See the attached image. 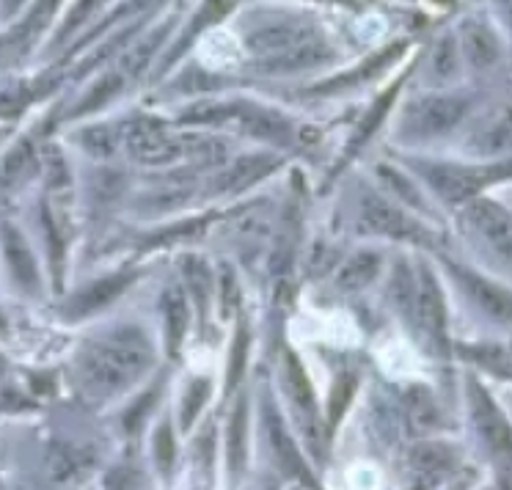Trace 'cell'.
<instances>
[{
  "instance_id": "obj_11",
  "label": "cell",
  "mask_w": 512,
  "mask_h": 490,
  "mask_svg": "<svg viewBox=\"0 0 512 490\" xmlns=\"http://www.w3.org/2000/svg\"><path fill=\"white\" fill-rule=\"evenodd\" d=\"M133 281V273H113V276H105V279L94 281L89 284L86 290H80L69 306L64 309L69 320H80V317H89V314H97L100 309H105L108 303L116 301L124 290H127V284Z\"/></svg>"
},
{
  "instance_id": "obj_34",
  "label": "cell",
  "mask_w": 512,
  "mask_h": 490,
  "mask_svg": "<svg viewBox=\"0 0 512 490\" xmlns=\"http://www.w3.org/2000/svg\"><path fill=\"white\" fill-rule=\"evenodd\" d=\"M353 391H356V380L342 378L336 383V389L331 391V402H328V422L336 424L342 419V413H345L347 402L353 397Z\"/></svg>"
},
{
  "instance_id": "obj_30",
  "label": "cell",
  "mask_w": 512,
  "mask_h": 490,
  "mask_svg": "<svg viewBox=\"0 0 512 490\" xmlns=\"http://www.w3.org/2000/svg\"><path fill=\"white\" fill-rule=\"evenodd\" d=\"M430 67H433L435 78H449V75H455L457 47L452 45V39H444V42H438V45H435L433 58H430Z\"/></svg>"
},
{
  "instance_id": "obj_39",
  "label": "cell",
  "mask_w": 512,
  "mask_h": 490,
  "mask_svg": "<svg viewBox=\"0 0 512 490\" xmlns=\"http://www.w3.org/2000/svg\"><path fill=\"white\" fill-rule=\"evenodd\" d=\"M58 3H61V0H39V3L34 6V12L28 14V23H25V28H28L31 34L39 31V28L53 17V12L58 9Z\"/></svg>"
},
{
  "instance_id": "obj_23",
  "label": "cell",
  "mask_w": 512,
  "mask_h": 490,
  "mask_svg": "<svg viewBox=\"0 0 512 490\" xmlns=\"http://www.w3.org/2000/svg\"><path fill=\"white\" fill-rule=\"evenodd\" d=\"M83 468H86V455L83 452L72 449V446H53V452H50V474H53V479H58V482L75 479Z\"/></svg>"
},
{
  "instance_id": "obj_12",
  "label": "cell",
  "mask_w": 512,
  "mask_h": 490,
  "mask_svg": "<svg viewBox=\"0 0 512 490\" xmlns=\"http://www.w3.org/2000/svg\"><path fill=\"white\" fill-rule=\"evenodd\" d=\"M232 116H237L245 133H251L254 138H262V141H270V144H290V122L276 111H270V108H259V105H251V102H243V105H234Z\"/></svg>"
},
{
  "instance_id": "obj_45",
  "label": "cell",
  "mask_w": 512,
  "mask_h": 490,
  "mask_svg": "<svg viewBox=\"0 0 512 490\" xmlns=\"http://www.w3.org/2000/svg\"><path fill=\"white\" fill-rule=\"evenodd\" d=\"M3 135H6V130H0V141H3Z\"/></svg>"
},
{
  "instance_id": "obj_20",
  "label": "cell",
  "mask_w": 512,
  "mask_h": 490,
  "mask_svg": "<svg viewBox=\"0 0 512 490\" xmlns=\"http://www.w3.org/2000/svg\"><path fill=\"white\" fill-rule=\"evenodd\" d=\"M36 168V146L34 141H20L0 163V188H12L23 182Z\"/></svg>"
},
{
  "instance_id": "obj_9",
  "label": "cell",
  "mask_w": 512,
  "mask_h": 490,
  "mask_svg": "<svg viewBox=\"0 0 512 490\" xmlns=\"http://www.w3.org/2000/svg\"><path fill=\"white\" fill-rule=\"evenodd\" d=\"M466 116V102L455 97H430L408 113V130L416 135L449 133Z\"/></svg>"
},
{
  "instance_id": "obj_36",
  "label": "cell",
  "mask_w": 512,
  "mask_h": 490,
  "mask_svg": "<svg viewBox=\"0 0 512 490\" xmlns=\"http://www.w3.org/2000/svg\"><path fill=\"white\" fill-rule=\"evenodd\" d=\"M45 166H47V182L58 188V185H67L69 182V168L64 163V157L58 149H47L45 155Z\"/></svg>"
},
{
  "instance_id": "obj_3",
  "label": "cell",
  "mask_w": 512,
  "mask_h": 490,
  "mask_svg": "<svg viewBox=\"0 0 512 490\" xmlns=\"http://www.w3.org/2000/svg\"><path fill=\"white\" fill-rule=\"evenodd\" d=\"M471 413H474V424L488 446L490 457L499 466L501 477L512 482V427L477 380H471Z\"/></svg>"
},
{
  "instance_id": "obj_6",
  "label": "cell",
  "mask_w": 512,
  "mask_h": 490,
  "mask_svg": "<svg viewBox=\"0 0 512 490\" xmlns=\"http://www.w3.org/2000/svg\"><path fill=\"white\" fill-rule=\"evenodd\" d=\"M127 149L130 155L144 163V166H168L179 157H188V149H185V135L182 138H174L168 135L157 122H149V119H138L127 127Z\"/></svg>"
},
{
  "instance_id": "obj_19",
  "label": "cell",
  "mask_w": 512,
  "mask_h": 490,
  "mask_svg": "<svg viewBox=\"0 0 512 490\" xmlns=\"http://www.w3.org/2000/svg\"><path fill=\"white\" fill-rule=\"evenodd\" d=\"M380 268V257L378 254H369V251H361L356 257H350L339 270V276H336V287L342 292H353L361 290V287H367L369 281L378 276Z\"/></svg>"
},
{
  "instance_id": "obj_42",
  "label": "cell",
  "mask_w": 512,
  "mask_h": 490,
  "mask_svg": "<svg viewBox=\"0 0 512 490\" xmlns=\"http://www.w3.org/2000/svg\"><path fill=\"white\" fill-rule=\"evenodd\" d=\"M23 3L25 0H3V12L12 17V14L20 12V6H23Z\"/></svg>"
},
{
  "instance_id": "obj_29",
  "label": "cell",
  "mask_w": 512,
  "mask_h": 490,
  "mask_svg": "<svg viewBox=\"0 0 512 490\" xmlns=\"http://www.w3.org/2000/svg\"><path fill=\"white\" fill-rule=\"evenodd\" d=\"M380 177H383V182L389 185V190L397 196V199L408 201V204H413V207H419L422 204V199H419V190L413 188V182L408 177H402L400 171H394V168H380Z\"/></svg>"
},
{
  "instance_id": "obj_10",
  "label": "cell",
  "mask_w": 512,
  "mask_h": 490,
  "mask_svg": "<svg viewBox=\"0 0 512 490\" xmlns=\"http://www.w3.org/2000/svg\"><path fill=\"white\" fill-rule=\"evenodd\" d=\"M265 438H268V449L273 455V463L287 474V477H298V479H309L312 477L306 474V466H303V457L298 452V446L287 433V424L279 416V411L273 408L268 402V413H265Z\"/></svg>"
},
{
  "instance_id": "obj_35",
  "label": "cell",
  "mask_w": 512,
  "mask_h": 490,
  "mask_svg": "<svg viewBox=\"0 0 512 490\" xmlns=\"http://www.w3.org/2000/svg\"><path fill=\"white\" fill-rule=\"evenodd\" d=\"M31 100V94L25 86H14L0 94V116H17Z\"/></svg>"
},
{
  "instance_id": "obj_7",
  "label": "cell",
  "mask_w": 512,
  "mask_h": 490,
  "mask_svg": "<svg viewBox=\"0 0 512 490\" xmlns=\"http://www.w3.org/2000/svg\"><path fill=\"white\" fill-rule=\"evenodd\" d=\"M413 320H416V328H422L424 339L446 353L449 350V342H446V306L444 295H441V287L438 281L427 268H419V276H416V303H413Z\"/></svg>"
},
{
  "instance_id": "obj_4",
  "label": "cell",
  "mask_w": 512,
  "mask_h": 490,
  "mask_svg": "<svg viewBox=\"0 0 512 490\" xmlns=\"http://www.w3.org/2000/svg\"><path fill=\"white\" fill-rule=\"evenodd\" d=\"M463 226L488 248L493 257L512 265V218L490 199H471L463 212Z\"/></svg>"
},
{
  "instance_id": "obj_5",
  "label": "cell",
  "mask_w": 512,
  "mask_h": 490,
  "mask_svg": "<svg viewBox=\"0 0 512 490\" xmlns=\"http://www.w3.org/2000/svg\"><path fill=\"white\" fill-rule=\"evenodd\" d=\"M314 36H320V31H317V25L312 20H303V17H279V20L256 25L254 31L248 34V39H245V47L256 58H262V64H268V61L287 56L290 50L301 47L303 42H309Z\"/></svg>"
},
{
  "instance_id": "obj_24",
  "label": "cell",
  "mask_w": 512,
  "mask_h": 490,
  "mask_svg": "<svg viewBox=\"0 0 512 490\" xmlns=\"http://www.w3.org/2000/svg\"><path fill=\"white\" fill-rule=\"evenodd\" d=\"M226 438H229V471L237 474L245 460V400L237 402Z\"/></svg>"
},
{
  "instance_id": "obj_28",
  "label": "cell",
  "mask_w": 512,
  "mask_h": 490,
  "mask_svg": "<svg viewBox=\"0 0 512 490\" xmlns=\"http://www.w3.org/2000/svg\"><path fill=\"white\" fill-rule=\"evenodd\" d=\"M234 111V105H215V102H204V105H193L188 113H182V124H215L229 119Z\"/></svg>"
},
{
  "instance_id": "obj_38",
  "label": "cell",
  "mask_w": 512,
  "mask_h": 490,
  "mask_svg": "<svg viewBox=\"0 0 512 490\" xmlns=\"http://www.w3.org/2000/svg\"><path fill=\"white\" fill-rule=\"evenodd\" d=\"M237 298H240V292H237V279H234L232 270L223 268V273H221V306H223V312L232 314L234 306H237Z\"/></svg>"
},
{
  "instance_id": "obj_16",
  "label": "cell",
  "mask_w": 512,
  "mask_h": 490,
  "mask_svg": "<svg viewBox=\"0 0 512 490\" xmlns=\"http://www.w3.org/2000/svg\"><path fill=\"white\" fill-rule=\"evenodd\" d=\"M188 298L179 287H168L163 295V320H166V347L171 356H177L182 336L188 331Z\"/></svg>"
},
{
  "instance_id": "obj_14",
  "label": "cell",
  "mask_w": 512,
  "mask_h": 490,
  "mask_svg": "<svg viewBox=\"0 0 512 490\" xmlns=\"http://www.w3.org/2000/svg\"><path fill=\"white\" fill-rule=\"evenodd\" d=\"M3 251H6V262H9L17 284L23 290L34 292L39 287V268H36V259L25 243V237L14 226H3Z\"/></svg>"
},
{
  "instance_id": "obj_41",
  "label": "cell",
  "mask_w": 512,
  "mask_h": 490,
  "mask_svg": "<svg viewBox=\"0 0 512 490\" xmlns=\"http://www.w3.org/2000/svg\"><path fill=\"white\" fill-rule=\"evenodd\" d=\"M157 400V394L155 391H149V394H144V400L138 402L135 408H130V413H127V427H138L141 424V419H144V413L146 408L152 405V402Z\"/></svg>"
},
{
  "instance_id": "obj_37",
  "label": "cell",
  "mask_w": 512,
  "mask_h": 490,
  "mask_svg": "<svg viewBox=\"0 0 512 490\" xmlns=\"http://www.w3.org/2000/svg\"><path fill=\"white\" fill-rule=\"evenodd\" d=\"M245 350H248V334H245V328H240V334L234 339L232 345V364H229V389H232L234 383L240 380L245 369Z\"/></svg>"
},
{
  "instance_id": "obj_13",
  "label": "cell",
  "mask_w": 512,
  "mask_h": 490,
  "mask_svg": "<svg viewBox=\"0 0 512 490\" xmlns=\"http://www.w3.org/2000/svg\"><path fill=\"white\" fill-rule=\"evenodd\" d=\"M455 276L463 281V287L468 290V295L474 298L479 309L485 314H490L493 320H501V323H507L512 320V295L510 292H504L496 284H490L488 279H482L477 273H471V270H457Z\"/></svg>"
},
{
  "instance_id": "obj_22",
  "label": "cell",
  "mask_w": 512,
  "mask_h": 490,
  "mask_svg": "<svg viewBox=\"0 0 512 490\" xmlns=\"http://www.w3.org/2000/svg\"><path fill=\"white\" fill-rule=\"evenodd\" d=\"M182 276H185V284H188L193 301L199 303V309H207L212 292V276L204 259L199 257H185L182 259Z\"/></svg>"
},
{
  "instance_id": "obj_15",
  "label": "cell",
  "mask_w": 512,
  "mask_h": 490,
  "mask_svg": "<svg viewBox=\"0 0 512 490\" xmlns=\"http://www.w3.org/2000/svg\"><path fill=\"white\" fill-rule=\"evenodd\" d=\"M452 463H455V457L444 444H419L411 452L413 479L422 488H433L438 479H444Z\"/></svg>"
},
{
  "instance_id": "obj_1",
  "label": "cell",
  "mask_w": 512,
  "mask_h": 490,
  "mask_svg": "<svg viewBox=\"0 0 512 490\" xmlns=\"http://www.w3.org/2000/svg\"><path fill=\"white\" fill-rule=\"evenodd\" d=\"M152 364V347L138 328H119L86 347L80 356L78 380L91 397H113L127 389Z\"/></svg>"
},
{
  "instance_id": "obj_32",
  "label": "cell",
  "mask_w": 512,
  "mask_h": 490,
  "mask_svg": "<svg viewBox=\"0 0 512 490\" xmlns=\"http://www.w3.org/2000/svg\"><path fill=\"white\" fill-rule=\"evenodd\" d=\"M174 457H177V444H174V435H171V424H163L155 433V460L160 471H171L174 466Z\"/></svg>"
},
{
  "instance_id": "obj_26",
  "label": "cell",
  "mask_w": 512,
  "mask_h": 490,
  "mask_svg": "<svg viewBox=\"0 0 512 490\" xmlns=\"http://www.w3.org/2000/svg\"><path fill=\"white\" fill-rule=\"evenodd\" d=\"M394 97H397V86L386 91V94H383V97H380V100H378V105H375V108H372V111L367 113V119L361 122L356 138H353V144H350V152H356L358 146L364 144L369 135L378 130V124L383 122V116H386V111H389V108H391V102H394Z\"/></svg>"
},
{
  "instance_id": "obj_17",
  "label": "cell",
  "mask_w": 512,
  "mask_h": 490,
  "mask_svg": "<svg viewBox=\"0 0 512 490\" xmlns=\"http://www.w3.org/2000/svg\"><path fill=\"white\" fill-rule=\"evenodd\" d=\"M276 168V157L273 155H248L243 160H237L226 174L218 182V190L223 193H234V190L248 188L251 182H256L259 177H265L268 171Z\"/></svg>"
},
{
  "instance_id": "obj_18",
  "label": "cell",
  "mask_w": 512,
  "mask_h": 490,
  "mask_svg": "<svg viewBox=\"0 0 512 490\" xmlns=\"http://www.w3.org/2000/svg\"><path fill=\"white\" fill-rule=\"evenodd\" d=\"M460 39H463V50L474 67H490L499 56V45L485 25L466 23L460 31Z\"/></svg>"
},
{
  "instance_id": "obj_2",
  "label": "cell",
  "mask_w": 512,
  "mask_h": 490,
  "mask_svg": "<svg viewBox=\"0 0 512 490\" xmlns=\"http://www.w3.org/2000/svg\"><path fill=\"white\" fill-rule=\"evenodd\" d=\"M422 174L433 185L438 196L452 204L477 199V193L488 182L512 177V160L499 166H422Z\"/></svg>"
},
{
  "instance_id": "obj_33",
  "label": "cell",
  "mask_w": 512,
  "mask_h": 490,
  "mask_svg": "<svg viewBox=\"0 0 512 490\" xmlns=\"http://www.w3.org/2000/svg\"><path fill=\"white\" fill-rule=\"evenodd\" d=\"M83 146H86L94 157H111L113 149H116L113 130H108V127H91V130L83 133Z\"/></svg>"
},
{
  "instance_id": "obj_31",
  "label": "cell",
  "mask_w": 512,
  "mask_h": 490,
  "mask_svg": "<svg viewBox=\"0 0 512 490\" xmlns=\"http://www.w3.org/2000/svg\"><path fill=\"white\" fill-rule=\"evenodd\" d=\"M119 86H122V80L116 78V75H108V78H102L100 83H97V86L91 89L89 97L80 102L78 111H75V116H78V113H89V111H94V108H100V105H105V102L111 100L113 94L119 91Z\"/></svg>"
},
{
  "instance_id": "obj_40",
  "label": "cell",
  "mask_w": 512,
  "mask_h": 490,
  "mask_svg": "<svg viewBox=\"0 0 512 490\" xmlns=\"http://www.w3.org/2000/svg\"><path fill=\"white\" fill-rule=\"evenodd\" d=\"M97 6H100V0H80L78 6L72 9V14H69L67 25H64V34H72L78 25L86 23V20H89V14L94 12Z\"/></svg>"
},
{
  "instance_id": "obj_8",
  "label": "cell",
  "mask_w": 512,
  "mask_h": 490,
  "mask_svg": "<svg viewBox=\"0 0 512 490\" xmlns=\"http://www.w3.org/2000/svg\"><path fill=\"white\" fill-rule=\"evenodd\" d=\"M361 226L375 234L397 237V240H405V237H422L419 223H413L397 204L380 199L375 193H364V196H361Z\"/></svg>"
},
{
  "instance_id": "obj_25",
  "label": "cell",
  "mask_w": 512,
  "mask_h": 490,
  "mask_svg": "<svg viewBox=\"0 0 512 490\" xmlns=\"http://www.w3.org/2000/svg\"><path fill=\"white\" fill-rule=\"evenodd\" d=\"M400 50H402V45H391V47H386V50H383V53H380L378 58H372V61H367V64H364V67L358 69L356 75H353V72H350V75H342V78L328 80V83H325V86H323V91L339 89V86H356V83H361V80H367L369 75H375V72H378V69L386 67V64H389L391 58H394V56H400Z\"/></svg>"
},
{
  "instance_id": "obj_27",
  "label": "cell",
  "mask_w": 512,
  "mask_h": 490,
  "mask_svg": "<svg viewBox=\"0 0 512 490\" xmlns=\"http://www.w3.org/2000/svg\"><path fill=\"white\" fill-rule=\"evenodd\" d=\"M207 397H210V380H190V386L185 389V400H182V427L185 430L196 422Z\"/></svg>"
},
{
  "instance_id": "obj_21",
  "label": "cell",
  "mask_w": 512,
  "mask_h": 490,
  "mask_svg": "<svg viewBox=\"0 0 512 490\" xmlns=\"http://www.w3.org/2000/svg\"><path fill=\"white\" fill-rule=\"evenodd\" d=\"M287 389H290L292 402H295V408L301 413V419H309L317 427V422H314L312 386H309V378L303 372L301 361L292 356V353H287Z\"/></svg>"
},
{
  "instance_id": "obj_44",
  "label": "cell",
  "mask_w": 512,
  "mask_h": 490,
  "mask_svg": "<svg viewBox=\"0 0 512 490\" xmlns=\"http://www.w3.org/2000/svg\"><path fill=\"white\" fill-rule=\"evenodd\" d=\"M504 12H507V17H510L512 23V0H504Z\"/></svg>"
},
{
  "instance_id": "obj_43",
  "label": "cell",
  "mask_w": 512,
  "mask_h": 490,
  "mask_svg": "<svg viewBox=\"0 0 512 490\" xmlns=\"http://www.w3.org/2000/svg\"><path fill=\"white\" fill-rule=\"evenodd\" d=\"M160 0H133V9H149V6H157Z\"/></svg>"
}]
</instances>
